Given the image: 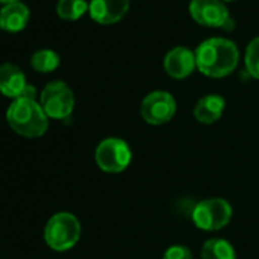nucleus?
I'll use <instances>...</instances> for the list:
<instances>
[{
  "label": "nucleus",
  "instance_id": "obj_1",
  "mask_svg": "<svg viewBox=\"0 0 259 259\" xmlns=\"http://www.w3.org/2000/svg\"><path fill=\"white\" fill-rule=\"evenodd\" d=\"M197 69L209 78H224L230 75L239 61V49L235 41L224 37H210L195 49Z\"/></svg>",
  "mask_w": 259,
  "mask_h": 259
},
{
  "label": "nucleus",
  "instance_id": "obj_2",
  "mask_svg": "<svg viewBox=\"0 0 259 259\" xmlns=\"http://www.w3.org/2000/svg\"><path fill=\"white\" fill-rule=\"evenodd\" d=\"M7 122L14 133L26 139H38L49 128V117L40 102L28 98H17L10 104Z\"/></svg>",
  "mask_w": 259,
  "mask_h": 259
},
{
  "label": "nucleus",
  "instance_id": "obj_3",
  "mask_svg": "<svg viewBox=\"0 0 259 259\" xmlns=\"http://www.w3.org/2000/svg\"><path fill=\"white\" fill-rule=\"evenodd\" d=\"M43 235L52 250L67 251L73 248L81 238V223L70 212H58L49 218Z\"/></svg>",
  "mask_w": 259,
  "mask_h": 259
},
{
  "label": "nucleus",
  "instance_id": "obj_4",
  "mask_svg": "<svg viewBox=\"0 0 259 259\" xmlns=\"http://www.w3.org/2000/svg\"><path fill=\"white\" fill-rule=\"evenodd\" d=\"M233 215V209L230 203L221 197H212L201 200L192 210V221L194 224L207 232L221 230L226 227Z\"/></svg>",
  "mask_w": 259,
  "mask_h": 259
},
{
  "label": "nucleus",
  "instance_id": "obj_5",
  "mask_svg": "<svg viewBox=\"0 0 259 259\" xmlns=\"http://www.w3.org/2000/svg\"><path fill=\"white\" fill-rule=\"evenodd\" d=\"M132 148L119 138H107L101 141L95 151V162L101 171L107 174H119L132 163Z\"/></svg>",
  "mask_w": 259,
  "mask_h": 259
},
{
  "label": "nucleus",
  "instance_id": "obj_6",
  "mask_svg": "<svg viewBox=\"0 0 259 259\" xmlns=\"http://www.w3.org/2000/svg\"><path fill=\"white\" fill-rule=\"evenodd\" d=\"M38 102L48 117L63 120L69 117L75 108V95L64 81H52L46 84L40 93Z\"/></svg>",
  "mask_w": 259,
  "mask_h": 259
},
{
  "label": "nucleus",
  "instance_id": "obj_7",
  "mask_svg": "<svg viewBox=\"0 0 259 259\" xmlns=\"http://www.w3.org/2000/svg\"><path fill=\"white\" fill-rule=\"evenodd\" d=\"M177 111V102L169 92L154 90L148 93L141 104V116L150 125H163L169 122Z\"/></svg>",
  "mask_w": 259,
  "mask_h": 259
},
{
  "label": "nucleus",
  "instance_id": "obj_8",
  "mask_svg": "<svg viewBox=\"0 0 259 259\" xmlns=\"http://www.w3.org/2000/svg\"><path fill=\"white\" fill-rule=\"evenodd\" d=\"M189 14L204 28H223L230 17L229 8L221 0H191Z\"/></svg>",
  "mask_w": 259,
  "mask_h": 259
},
{
  "label": "nucleus",
  "instance_id": "obj_9",
  "mask_svg": "<svg viewBox=\"0 0 259 259\" xmlns=\"http://www.w3.org/2000/svg\"><path fill=\"white\" fill-rule=\"evenodd\" d=\"M165 72L174 79H185L192 75L197 69L195 51H191L185 46H176L163 58Z\"/></svg>",
  "mask_w": 259,
  "mask_h": 259
},
{
  "label": "nucleus",
  "instance_id": "obj_10",
  "mask_svg": "<svg viewBox=\"0 0 259 259\" xmlns=\"http://www.w3.org/2000/svg\"><path fill=\"white\" fill-rule=\"evenodd\" d=\"M130 10V0H90L89 14L99 25L120 22Z\"/></svg>",
  "mask_w": 259,
  "mask_h": 259
},
{
  "label": "nucleus",
  "instance_id": "obj_11",
  "mask_svg": "<svg viewBox=\"0 0 259 259\" xmlns=\"http://www.w3.org/2000/svg\"><path fill=\"white\" fill-rule=\"evenodd\" d=\"M26 76L22 69L13 63H5L0 66V93L7 98L17 99L26 89Z\"/></svg>",
  "mask_w": 259,
  "mask_h": 259
},
{
  "label": "nucleus",
  "instance_id": "obj_12",
  "mask_svg": "<svg viewBox=\"0 0 259 259\" xmlns=\"http://www.w3.org/2000/svg\"><path fill=\"white\" fill-rule=\"evenodd\" d=\"M29 22V10L25 4L16 2L5 5L0 10V29L5 32H20L26 28Z\"/></svg>",
  "mask_w": 259,
  "mask_h": 259
},
{
  "label": "nucleus",
  "instance_id": "obj_13",
  "mask_svg": "<svg viewBox=\"0 0 259 259\" xmlns=\"http://www.w3.org/2000/svg\"><path fill=\"white\" fill-rule=\"evenodd\" d=\"M224 108L226 99L221 95H206L197 101L194 107V117L203 125H210L223 116Z\"/></svg>",
  "mask_w": 259,
  "mask_h": 259
},
{
  "label": "nucleus",
  "instance_id": "obj_14",
  "mask_svg": "<svg viewBox=\"0 0 259 259\" xmlns=\"http://www.w3.org/2000/svg\"><path fill=\"white\" fill-rule=\"evenodd\" d=\"M201 259H236V251L227 239L210 238L201 247Z\"/></svg>",
  "mask_w": 259,
  "mask_h": 259
},
{
  "label": "nucleus",
  "instance_id": "obj_15",
  "mask_svg": "<svg viewBox=\"0 0 259 259\" xmlns=\"http://www.w3.org/2000/svg\"><path fill=\"white\" fill-rule=\"evenodd\" d=\"M89 11V4L85 0H58L57 14L61 20L75 22L81 19Z\"/></svg>",
  "mask_w": 259,
  "mask_h": 259
},
{
  "label": "nucleus",
  "instance_id": "obj_16",
  "mask_svg": "<svg viewBox=\"0 0 259 259\" xmlns=\"http://www.w3.org/2000/svg\"><path fill=\"white\" fill-rule=\"evenodd\" d=\"M31 66L35 72L40 73H51L60 66V55L51 49L37 51L31 57Z\"/></svg>",
  "mask_w": 259,
  "mask_h": 259
},
{
  "label": "nucleus",
  "instance_id": "obj_17",
  "mask_svg": "<svg viewBox=\"0 0 259 259\" xmlns=\"http://www.w3.org/2000/svg\"><path fill=\"white\" fill-rule=\"evenodd\" d=\"M244 66H245V72L250 78L259 79V37H254L247 45Z\"/></svg>",
  "mask_w": 259,
  "mask_h": 259
},
{
  "label": "nucleus",
  "instance_id": "obj_18",
  "mask_svg": "<svg viewBox=\"0 0 259 259\" xmlns=\"http://www.w3.org/2000/svg\"><path fill=\"white\" fill-rule=\"evenodd\" d=\"M162 259H194V256L186 245L176 244V245H171L165 250Z\"/></svg>",
  "mask_w": 259,
  "mask_h": 259
},
{
  "label": "nucleus",
  "instance_id": "obj_19",
  "mask_svg": "<svg viewBox=\"0 0 259 259\" xmlns=\"http://www.w3.org/2000/svg\"><path fill=\"white\" fill-rule=\"evenodd\" d=\"M35 96H37V90H35V87H34V85H31V84H28V85H26V89L23 90V93H22V96H20V98L35 99Z\"/></svg>",
  "mask_w": 259,
  "mask_h": 259
},
{
  "label": "nucleus",
  "instance_id": "obj_20",
  "mask_svg": "<svg viewBox=\"0 0 259 259\" xmlns=\"http://www.w3.org/2000/svg\"><path fill=\"white\" fill-rule=\"evenodd\" d=\"M235 26H236V25H235V20H233V17L230 16V17H229V20L223 25V28H221V29H223V31H226V32H232V31L235 29Z\"/></svg>",
  "mask_w": 259,
  "mask_h": 259
},
{
  "label": "nucleus",
  "instance_id": "obj_21",
  "mask_svg": "<svg viewBox=\"0 0 259 259\" xmlns=\"http://www.w3.org/2000/svg\"><path fill=\"white\" fill-rule=\"evenodd\" d=\"M2 4H5V5H10V4H16V2H20V0H0Z\"/></svg>",
  "mask_w": 259,
  "mask_h": 259
},
{
  "label": "nucleus",
  "instance_id": "obj_22",
  "mask_svg": "<svg viewBox=\"0 0 259 259\" xmlns=\"http://www.w3.org/2000/svg\"><path fill=\"white\" fill-rule=\"evenodd\" d=\"M221 2H224V4H227V2H235V0H221Z\"/></svg>",
  "mask_w": 259,
  "mask_h": 259
}]
</instances>
